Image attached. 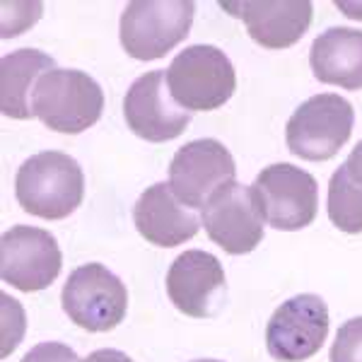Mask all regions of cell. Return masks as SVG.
<instances>
[{"instance_id":"cell-1","label":"cell","mask_w":362,"mask_h":362,"mask_svg":"<svg viewBox=\"0 0 362 362\" xmlns=\"http://www.w3.org/2000/svg\"><path fill=\"white\" fill-rule=\"evenodd\" d=\"M17 203L29 215L63 220L80 208L85 198V174L78 160L58 150H44L22 162L15 177Z\"/></svg>"},{"instance_id":"cell-2","label":"cell","mask_w":362,"mask_h":362,"mask_svg":"<svg viewBox=\"0 0 362 362\" xmlns=\"http://www.w3.org/2000/svg\"><path fill=\"white\" fill-rule=\"evenodd\" d=\"M104 92L83 70L56 68L39 78L32 95V114L58 133H83L102 119Z\"/></svg>"},{"instance_id":"cell-3","label":"cell","mask_w":362,"mask_h":362,"mask_svg":"<svg viewBox=\"0 0 362 362\" xmlns=\"http://www.w3.org/2000/svg\"><path fill=\"white\" fill-rule=\"evenodd\" d=\"M167 85L186 112H213L235 95L237 75L225 51L210 44H194L169 63Z\"/></svg>"},{"instance_id":"cell-4","label":"cell","mask_w":362,"mask_h":362,"mask_svg":"<svg viewBox=\"0 0 362 362\" xmlns=\"http://www.w3.org/2000/svg\"><path fill=\"white\" fill-rule=\"evenodd\" d=\"M196 3L189 0H136L121 15V46L136 61L167 56L189 37L194 27Z\"/></svg>"},{"instance_id":"cell-5","label":"cell","mask_w":362,"mask_h":362,"mask_svg":"<svg viewBox=\"0 0 362 362\" xmlns=\"http://www.w3.org/2000/svg\"><path fill=\"white\" fill-rule=\"evenodd\" d=\"M256 206L273 230L297 232L314 223L319 208V186L317 179L305 169L278 162L261 169L251 184Z\"/></svg>"},{"instance_id":"cell-6","label":"cell","mask_w":362,"mask_h":362,"mask_svg":"<svg viewBox=\"0 0 362 362\" xmlns=\"http://www.w3.org/2000/svg\"><path fill=\"white\" fill-rule=\"evenodd\" d=\"M355 126L353 104L341 95H314L290 116L285 136L290 153L309 162H326L350 140Z\"/></svg>"},{"instance_id":"cell-7","label":"cell","mask_w":362,"mask_h":362,"mask_svg":"<svg viewBox=\"0 0 362 362\" xmlns=\"http://www.w3.org/2000/svg\"><path fill=\"white\" fill-rule=\"evenodd\" d=\"M63 312L80 329L102 334L124 321L128 307L126 285L102 264H85L68 276L61 293Z\"/></svg>"},{"instance_id":"cell-8","label":"cell","mask_w":362,"mask_h":362,"mask_svg":"<svg viewBox=\"0 0 362 362\" xmlns=\"http://www.w3.org/2000/svg\"><path fill=\"white\" fill-rule=\"evenodd\" d=\"M237 177V165L230 150L215 138H201L181 145L169 165V186L174 196L189 208L206 203Z\"/></svg>"},{"instance_id":"cell-9","label":"cell","mask_w":362,"mask_h":362,"mask_svg":"<svg viewBox=\"0 0 362 362\" xmlns=\"http://www.w3.org/2000/svg\"><path fill=\"white\" fill-rule=\"evenodd\" d=\"M329 334V307L319 295H295L273 312L266 346L273 360L305 362L317 355Z\"/></svg>"},{"instance_id":"cell-10","label":"cell","mask_w":362,"mask_h":362,"mask_svg":"<svg viewBox=\"0 0 362 362\" xmlns=\"http://www.w3.org/2000/svg\"><path fill=\"white\" fill-rule=\"evenodd\" d=\"M63 256L54 235L29 225H15L0 242V276L3 283L22 293H39L54 285Z\"/></svg>"},{"instance_id":"cell-11","label":"cell","mask_w":362,"mask_h":362,"mask_svg":"<svg viewBox=\"0 0 362 362\" xmlns=\"http://www.w3.org/2000/svg\"><path fill=\"white\" fill-rule=\"evenodd\" d=\"M126 124L138 138L167 143L191 124V112L179 107L167 85V70H150L128 87L124 97Z\"/></svg>"},{"instance_id":"cell-12","label":"cell","mask_w":362,"mask_h":362,"mask_svg":"<svg viewBox=\"0 0 362 362\" xmlns=\"http://www.w3.org/2000/svg\"><path fill=\"white\" fill-rule=\"evenodd\" d=\"M167 295L172 305L186 317H215L227 300V280L223 264L208 251H184L169 266Z\"/></svg>"},{"instance_id":"cell-13","label":"cell","mask_w":362,"mask_h":362,"mask_svg":"<svg viewBox=\"0 0 362 362\" xmlns=\"http://www.w3.org/2000/svg\"><path fill=\"white\" fill-rule=\"evenodd\" d=\"M201 220L208 237L232 256L249 254L264 239V218L256 206L254 191L237 181L223 186L210 198Z\"/></svg>"},{"instance_id":"cell-14","label":"cell","mask_w":362,"mask_h":362,"mask_svg":"<svg viewBox=\"0 0 362 362\" xmlns=\"http://www.w3.org/2000/svg\"><path fill=\"white\" fill-rule=\"evenodd\" d=\"M227 13L247 25L249 37L264 49H288L305 37L312 25L314 5L309 0H266V3H223Z\"/></svg>"},{"instance_id":"cell-15","label":"cell","mask_w":362,"mask_h":362,"mask_svg":"<svg viewBox=\"0 0 362 362\" xmlns=\"http://www.w3.org/2000/svg\"><path fill=\"white\" fill-rule=\"evenodd\" d=\"M133 223L140 237L155 247H179L198 235V218L174 196L169 181L145 189L133 208Z\"/></svg>"},{"instance_id":"cell-16","label":"cell","mask_w":362,"mask_h":362,"mask_svg":"<svg viewBox=\"0 0 362 362\" xmlns=\"http://www.w3.org/2000/svg\"><path fill=\"white\" fill-rule=\"evenodd\" d=\"M309 66L319 83L343 90H362V32L331 27L314 39Z\"/></svg>"},{"instance_id":"cell-17","label":"cell","mask_w":362,"mask_h":362,"mask_svg":"<svg viewBox=\"0 0 362 362\" xmlns=\"http://www.w3.org/2000/svg\"><path fill=\"white\" fill-rule=\"evenodd\" d=\"M56 70V61L39 49H20L0 61V107L10 119H32V95L39 78Z\"/></svg>"},{"instance_id":"cell-18","label":"cell","mask_w":362,"mask_h":362,"mask_svg":"<svg viewBox=\"0 0 362 362\" xmlns=\"http://www.w3.org/2000/svg\"><path fill=\"white\" fill-rule=\"evenodd\" d=\"M329 218L341 232H362V186L348 177L346 167H338L329 181Z\"/></svg>"},{"instance_id":"cell-19","label":"cell","mask_w":362,"mask_h":362,"mask_svg":"<svg viewBox=\"0 0 362 362\" xmlns=\"http://www.w3.org/2000/svg\"><path fill=\"white\" fill-rule=\"evenodd\" d=\"M331 362H362V317L346 321L331 346Z\"/></svg>"},{"instance_id":"cell-20","label":"cell","mask_w":362,"mask_h":362,"mask_svg":"<svg viewBox=\"0 0 362 362\" xmlns=\"http://www.w3.org/2000/svg\"><path fill=\"white\" fill-rule=\"evenodd\" d=\"M20 362H80V360L73 348L56 341H46V343H37Z\"/></svg>"},{"instance_id":"cell-21","label":"cell","mask_w":362,"mask_h":362,"mask_svg":"<svg viewBox=\"0 0 362 362\" xmlns=\"http://www.w3.org/2000/svg\"><path fill=\"white\" fill-rule=\"evenodd\" d=\"M80 362H133L131 355H126L124 350H114V348H102L90 353L87 358H83Z\"/></svg>"},{"instance_id":"cell-22","label":"cell","mask_w":362,"mask_h":362,"mask_svg":"<svg viewBox=\"0 0 362 362\" xmlns=\"http://www.w3.org/2000/svg\"><path fill=\"white\" fill-rule=\"evenodd\" d=\"M346 172H348V177L355 181L358 186H362V140L358 145L353 148V153L348 155V160H346Z\"/></svg>"},{"instance_id":"cell-23","label":"cell","mask_w":362,"mask_h":362,"mask_svg":"<svg viewBox=\"0 0 362 362\" xmlns=\"http://www.w3.org/2000/svg\"><path fill=\"white\" fill-rule=\"evenodd\" d=\"M338 8L346 10L348 17H353V20H362V5H358V3H338Z\"/></svg>"},{"instance_id":"cell-24","label":"cell","mask_w":362,"mask_h":362,"mask_svg":"<svg viewBox=\"0 0 362 362\" xmlns=\"http://www.w3.org/2000/svg\"><path fill=\"white\" fill-rule=\"evenodd\" d=\"M191 362H223V360H191Z\"/></svg>"}]
</instances>
